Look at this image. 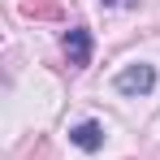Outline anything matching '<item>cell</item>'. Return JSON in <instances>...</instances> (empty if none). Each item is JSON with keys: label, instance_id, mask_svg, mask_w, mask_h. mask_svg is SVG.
Segmentation results:
<instances>
[{"label": "cell", "instance_id": "cell-1", "mask_svg": "<svg viewBox=\"0 0 160 160\" xmlns=\"http://www.w3.org/2000/svg\"><path fill=\"white\" fill-rule=\"evenodd\" d=\"M112 87H117L121 95H152V91H156V69L138 61V65H130V69H121Z\"/></svg>", "mask_w": 160, "mask_h": 160}, {"label": "cell", "instance_id": "cell-3", "mask_svg": "<svg viewBox=\"0 0 160 160\" xmlns=\"http://www.w3.org/2000/svg\"><path fill=\"white\" fill-rule=\"evenodd\" d=\"M18 13L30 22H65V4L61 0H22Z\"/></svg>", "mask_w": 160, "mask_h": 160}, {"label": "cell", "instance_id": "cell-6", "mask_svg": "<svg viewBox=\"0 0 160 160\" xmlns=\"http://www.w3.org/2000/svg\"><path fill=\"white\" fill-rule=\"evenodd\" d=\"M100 4H104V9H112V4H121V0H100Z\"/></svg>", "mask_w": 160, "mask_h": 160}, {"label": "cell", "instance_id": "cell-2", "mask_svg": "<svg viewBox=\"0 0 160 160\" xmlns=\"http://www.w3.org/2000/svg\"><path fill=\"white\" fill-rule=\"evenodd\" d=\"M65 56H69V65H74V69H82V65L91 61V30H87V26L65 30Z\"/></svg>", "mask_w": 160, "mask_h": 160}, {"label": "cell", "instance_id": "cell-5", "mask_svg": "<svg viewBox=\"0 0 160 160\" xmlns=\"http://www.w3.org/2000/svg\"><path fill=\"white\" fill-rule=\"evenodd\" d=\"M39 160H52V152H48V143H39Z\"/></svg>", "mask_w": 160, "mask_h": 160}, {"label": "cell", "instance_id": "cell-4", "mask_svg": "<svg viewBox=\"0 0 160 160\" xmlns=\"http://www.w3.org/2000/svg\"><path fill=\"white\" fill-rule=\"evenodd\" d=\"M69 143L82 147V152H100V143H104V126H100V121H78V126L69 130Z\"/></svg>", "mask_w": 160, "mask_h": 160}]
</instances>
